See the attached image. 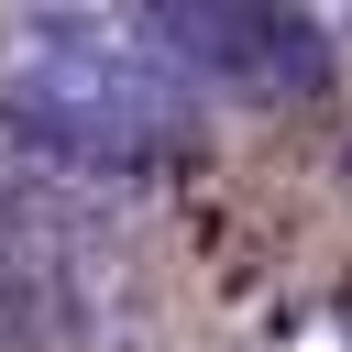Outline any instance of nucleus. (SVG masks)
I'll use <instances>...</instances> for the list:
<instances>
[{"label":"nucleus","instance_id":"obj_2","mask_svg":"<svg viewBox=\"0 0 352 352\" xmlns=\"http://www.w3.org/2000/svg\"><path fill=\"white\" fill-rule=\"evenodd\" d=\"M165 66L187 88H242V99H308L330 88V33L297 11H253V0H165L143 11Z\"/></svg>","mask_w":352,"mask_h":352},{"label":"nucleus","instance_id":"obj_3","mask_svg":"<svg viewBox=\"0 0 352 352\" xmlns=\"http://www.w3.org/2000/svg\"><path fill=\"white\" fill-rule=\"evenodd\" d=\"M33 308H22V231H11V165H0V341L22 330Z\"/></svg>","mask_w":352,"mask_h":352},{"label":"nucleus","instance_id":"obj_4","mask_svg":"<svg viewBox=\"0 0 352 352\" xmlns=\"http://www.w3.org/2000/svg\"><path fill=\"white\" fill-rule=\"evenodd\" d=\"M341 187H352V143H341Z\"/></svg>","mask_w":352,"mask_h":352},{"label":"nucleus","instance_id":"obj_5","mask_svg":"<svg viewBox=\"0 0 352 352\" xmlns=\"http://www.w3.org/2000/svg\"><path fill=\"white\" fill-rule=\"evenodd\" d=\"M341 330H352V308H341Z\"/></svg>","mask_w":352,"mask_h":352},{"label":"nucleus","instance_id":"obj_1","mask_svg":"<svg viewBox=\"0 0 352 352\" xmlns=\"http://www.w3.org/2000/svg\"><path fill=\"white\" fill-rule=\"evenodd\" d=\"M0 132L77 165L143 176L198 154V99L143 11H11L0 22Z\"/></svg>","mask_w":352,"mask_h":352}]
</instances>
